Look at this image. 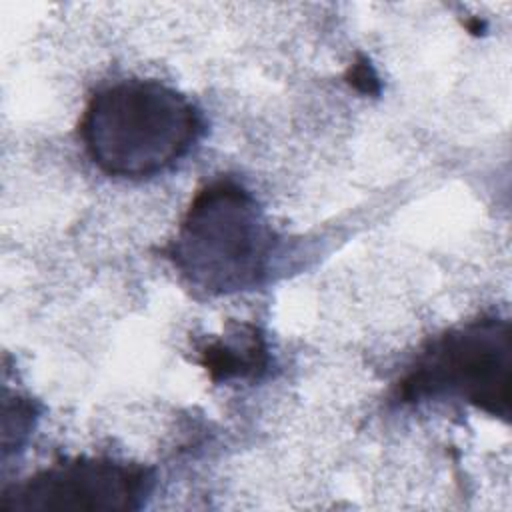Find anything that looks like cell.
I'll return each mask as SVG.
<instances>
[{
  "label": "cell",
  "instance_id": "277c9868",
  "mask_svg": "<svg viewBox=\"0 0 512 512\" xmlns=\"http://www.w3.org/2000/svg\"><path fill=\"white\" fill-rule=\"evenodd\" d=\"M154 484V472L142 464L74 456L8 486L0 512H130L146 504Z\"/></svg>",
  "mask_w": 512,
  "mask_h": 512
},
{
  "label": "cell",
  "instance_id": "5b68a950",
  "mask_svg": "<svg viewBox=\"0 0 512 512\" xmlns=\"http://www.w3.org/2000/svg\"><path fill=\"white\" fill-rule=\"evenodd\" d=\"M200 364L214 382L260 378L268 366V344L252 324H236L200 350Z\"/></svg>",
  "mask_w": 512,
  "mask_h": 512
},
{
  "label": "cell",
  "instance_id": "8992f818",
  "mask_svg": "<svg viewBox=\"0 0 512 512\" xmlns=\"http://www.w3.org/2000/svg\"><path fill=\"white\" fill-rule=\"evenodd\" d=\"M348 82L360 90V92H366V94H374L378 92V76L374 74L372 66L368 60H360L356 64L350 66L348 70Z\"/></svg>",
  "mask_w": 512,
  "mask_h": 512
},
{
  "label": "cell",
  "instance_id": "7a4b0ae2",
  "mask_svg": "<svg viewBox=\"0 0 512 512\" xmlns=\"http://www.w3.org/2000/svg\"><path fill=\"white\" fill-rule=\"evenodd\" d=\"M278 250L280 238L254 194L220 176L194 194L164 254L192 288L228 296L262 286Z\"/></svg>",
  "mask_w": 512,
  "mask_h": 512
},
{
  "label": "cell",
  "instance_id": "6da1fadb",
  "mask_svg": "<svg viewBox=\"0 0 512 512\" xmlns=\"http://www.w3.org/2000/svg\"><path fill=\"white\" fill-rule=\"evenodd\" d=\"M78 132L84 152L100 172L140 180L182 160L204 134V118L176 88L130 78L92 94Z\"/></svg>",
  "mask_w": 512,
  "mask_h": 512
},
{
  "label": "cell",
  "instance_id": "3957f363",
  "mask_svg": "<svg viewBox=\"0 0 512 512\" xmlns=\"http://www.w3.org/2000/svg\"><path fill=\"white\" fill-rule=\"evenodd\" d=\"M510 320L484 314L430 338L394 384V402L458 400L510 420Z\"/></svg>",
  "mask_w": 512,
  "mask_h": 512
}]
</instances>
